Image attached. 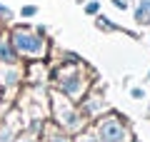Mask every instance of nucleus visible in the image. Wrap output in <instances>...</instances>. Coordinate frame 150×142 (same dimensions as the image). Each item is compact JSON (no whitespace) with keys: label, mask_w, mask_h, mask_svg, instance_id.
Segmentation results:
<instances>
[{"label":"nucleus","mask_w":150,"mask_h":142,"mask_svg":"<svg viewBox=\"0 0 150 142\" xmlns=\"http://www.w3.org/2000/svg\"><path fill=\"white\" fill-rule=\"evenodd\" d=\"M0 15H10V10H5V8H3V3H0Z\"/></svg>","instance_id":"obj_8"},{"label":"nucleus","mask_w":150,"mask_h":142,"mask_svg":"<svg viewBox=\"0 0 150 142\" xmlns=\"http://www.w3.org/2000/svg\"><path fill=\"white\" fill-rule=\"evenodd\" d=\"M83 142H95V137H83Z\"/></svg>","instance_id":"obj_9"},{"label":"nucleus","mask_w":150,"mask_h":142,"mask_svg":"<svg viewBox=\"0 0 150 142\" xmlns=\"http://www.w3.org/2000/svg\"><path fill=\"white\" fill-rule=\"evenodd\" d=\"M10 137H15V130H13V125H8L5 130L0 132V142H10Z\"/></svg>","instance_id":"obj_5"},{"label":"nucleus","mask_w":150,"mask_h":142,"mask_svg":"<svg viewBox=\"0 0 150 142\" xmlns=\"http://www.w3.org/2000/svg\"><path fill=\"white\" fill-rule=\"evenodd\" d=\"M135 20H138V22H148V20H150V10L143 5V3H140L138 10H135Z\"/></svg>","instance_id":"obj_3"},{"label":"nucleus","mask_w":150,"mask_h":142,"mask_svg":"<svg viewBox=\"0 0 150 142\" xmlns=\"http://www.w3.org/2000/svg\"><path fill=\"white\" fill-rule=\"evenodd\" d=\"M143 5H145V8H148V10H150V0H143Z\"/></svg>","instance_id":"obj_10"},{"label":"nucleus","mask_w":150,"mask_h":142,"mask_svg":"<svg viewBox=\"0 0 150 142\" xmlns=\"http://www.w3.org/2000/svg\"><path fill=\"white\" fill-rule=\"evenodd\" d=\"M100 132H103V140H105V142H120L125 137V130L115 120H105L100 125Z\"/></svg>","instance_id":"obj_2"},{"label":"nucleus","mask_w":150,"mask_h":142,"mask_svg":"<svg viewBox=\"0 0 150 142\" xmlns=\"http://www.w3.org/2000/svg\"><path fill=\"white\" fill-rule=\"evenodd\" d=\"M13 42L20 47L23 53H30V55L43 53V42L38 40L35 35H28L25 30H15V32H13Z\"/></svg>","instance_id":"obj_1"},{"label":"nucleus","mask_w":150,"mask_h":142,"mask_svg":"<svg viewBox=\"0 0 150 142\" xmlns=\"http://www.w3.org/2000/svg\"><path fill=\"white\" fill-rule=\"evenodd\" d=\"M98 10H100V3H98V0H90V3L85 5V13H88V15H95Z\"/></svg>","instance_id":"obj_6"},{"label":"nucleus","mask_w":150,"mask_h":142,"mask_svg":"<svg viewBox=\"0 0 150 142\" xmlns=\"http://www.w3.org/2000/svg\"><path fill=\"white\" fill-rule=\"evenodd\" d=\"M23 142H30V140H23Z\"/></svg>","instance_id":"obj_11"},{"label":"nucleus","mask_w":150,"mask_h":142,"mask_svg":"<svg viewBox=\"0 0 150 142\" xmlns=\"http://www.w3.org/2000/svg\"><path fill=\"white\" fill-rule=\"evenodd\" d=\"M0 58H3V60H8V63H13V58H15L8 42H0Z\"/></svg>","instance_id":"obj_4"},{"label":"nucleus","mask_w":150,"mask_h":142,"mask_svg":"<svg viewBox=\"0 0 150 142\" xmlns=\"http://www.w3.org/2000/svg\"><path fill=\"white\" fill-rule=\"evenodd\" d=\"M20 13H23L25 18H30V15H35V13H38V8H35V5H25V8H23Z\"/></svg>","instance_id":"obj_7"},{"label":"nucleus","mask_w":150,"mask_h":142,"mask_svg":"<svg viewBox=\"0 0 150 142\" xmlns=\"http://www.w3.org/2000/svg\"><path fill=\"white\" fill-rule=\"evenodd\" d=\"M148 77H150V72H148Z\"/></svg>","instance_id":"obj_12"}]
</instances>
